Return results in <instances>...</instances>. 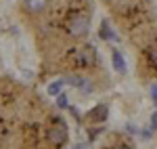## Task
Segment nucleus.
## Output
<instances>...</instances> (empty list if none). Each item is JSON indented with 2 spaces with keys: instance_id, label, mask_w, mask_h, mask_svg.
I'll return each mask as SVG.
<instances>
[{
  "instance_id": "obj_9",
  "label": "nucleus",
  "mask_w": 157,
  "mask_h": 149,
  "mask_svg": "<svg viewBox=\"0 0 157 149\" xmlns=\"http://www.w3.org/2000/svg\"><path fill=\"white\" fill-rule=\"evenodd\" d=\"M63 86H65L63 78H61V80H55V82H52V84L48 86V95H50V97H59L61 90H63Z\"/></svg>"
},
{
  "instance_id": "obj_8",
  "label": "nucleus",
  "mask_w": 157,
  "mask_h": 149,
  "mask_svg": "<svg viewBox=\"0 0 157 149\" xmlns=\"http://www.w3.org/2000/svg\"><path fill=\"white\" fill-rule=\"evenodd\" d=\"M63 82L65 84H69V86H75V88H82V90H90V82L82 78V76H67V78H63Z\"/></svg>"
},
{
  "instance_id": "obj_12",
  "label": "nucleus",
  "mask_w": 157,
  "mask_h": 149,
  "mask_svg": "<svg viewBox=\"0 0 157 149\" xmlns=\"http://www.w3.org/2000/svg\"><path fill=\"white\" fill-rule=\"evenodd\" d=\"M67 109L71 112V116L75 118V120H78V122H82V118H84V116H82V112H80L78 107H67Z\"/></svg>"
},
{
  "instance_id": "obj_14",
  "label": "nucleus",
  "mask_w": 157,
  "mask_h": 149,
  "mask_svg": "<svg viewBox=\"0 0 157 149\" xmlns=\"http://www.w3.org/2000/svg\"><path fill=\"white\" fill-rule=\"evenodd\" d=\"M151 130H157V112H153L151 116Z\"/></svg>"
},
{
  "instance_id": "obj_3",
  "label": "nucleus",
  "mask_w": 157,
  "mask_h": 149,
  "mask_svg": "<svg viewBox=\"0 0 157 149\" xmlns=\"http://www.w3.org/2000/svg\"><path fill=\"white\" fill-rule=\"evenodd\" d=\"M94 59H97V53H94V49H92L90 44L80 46L78 53H75V61H78V65H82V67H90V65H94Z\"/></svg>"
},
{
  "instance_id": "obj_6",
  "label": "nucleus",
  "mask_w": 157,
  "mask_h": 149,
  "mask_svg": "<svg viewBox=\"0 0 157 149\" xmlns=\"http://www.w3.org/2000/svg\"><path fill=\"white\" fill-rule=\"evenodd\" d=\"M98 36H101V40H105V42H117V40H120V38H117V34L109 27V21H107V19H103V21H101Z\"/></svg>"
},
{
  "instance_id": "obj_15",
  "label": "nucleus",
  "mask_w": 157,
  "mask_h": 149,
  "mask_svg": "<svg viewBox=\"0 0 157 149\" xmlns=\"http://www.w3.org/2000/svg\"><path fill=\"white\" fill-rule=\"evenodd\" d=\"M151 99H153V101L157 103V84H155L153 88H151Z\"/></svg>"
},
{
  "instance_id": "obj_11",
  "label": "nucleus",
  "mask_w": 157,
  "mask_h": 149,
  "mask_svg": "<svg viewBox=\"0 0 157 149\" xmlns=\"http://www.w3.org/2000/svg\"><path fill=\"white\" fill-rule=\"evenodd\" d=\"M88 130H90V132H88V135H90V141H94V139H97L105 128H101V126H92V128H88Z\"/></svg>"
},
{
  "instance_id": "obj_17",
  "label": "nucleus",
  "mask_w": 157,
  "mask_h": 149,
  "mask_svg": "<svg viewBox=\"0 0 157 149\" xmlns=\"http://www.w3.org/2000/svg\"><path fill=\"white\" fill-rule=\"evenodd\" d=\"M73 149H88V145H86V143H80V145H75Z\"/></svg>"
},
{
  "instance_id": "obj_7",
  "label": "nucleus",
  "mask_w": 157,
  "mask_h": 149,
  "mask_svg": "<svg viewBox=\"0 0 157 149\" xmlns=\"http://www.w3.org/2000/svg\"><path fill=\"white\" fill-rule=\"evenodd\" d=\"M23 6H25V11H29L32 15H38V13H44V11H46L48 0H25Z\"/></svg>"
},
{
  "instance_id": "obj_10",
  "label": "nucleus",
  "mask_w": 157,
  "mask_h": 149,
  "mask_svg": "<svg viewBox=\"0 0 157 149\" xmlns=\"http://www.w3.org/2000/svg\"><path fill=\"white\" fill-rule=\"evenodd\" d=\"M57 107H61V109H67L69 107V99H67L65 92H61L59 97H57Z\"/></svg>"
},
{
  "instance_id": "obj_2",
  "label": "nucleus",
  "mask_w": 157,
  "mask_h": 149,
  "mask_svg": "<svg viewBox=\"0 0 157 149\" xmlns=\"http://www.w3.org/2000/svg\"><path fill=\"white\" fill-rule=\"evenodd\" d=\"M67 29H69V36H73V38L88 36V32H90V17L78 13L71 21H69V27H67Z\"/></svg>"
},
{
  "instance_id": "obj_1",
  "label": "nucleus",
  "mask_w": 157,
  "mask_h": 149,
  "mask_svg": "<svg viewBox=\"0 0 157 149\" xmlns=\"http://www.w3.org/2000/svg\"><path fill=\"white\" fill-rule=\"evenodd\" d=\"M52 122L55 124L46 130V141L50 145H55V147H61V145L67 143V126H65V122L61 118H55Z\"/></svg>"
},
{
  "instance_id": "obj_5",
  "label": "nucleus",
  "mask_w": 157,
  "mask_h": 149,
  "mask_svg": "<svg viewBox=\"0 0 157 149\" xmlns=\"http://www.w3.org/2000/svg\"><path fill=\"white\" fill-rule=\"evenodd\" d=\"M111 63H113V69L117 72V74H126L128 72V67H126V59H124V55H121L117 49L111 50Z\"/></svg>"
},
{
  "instance_id": "obj_16",
  "label": "nucleus",
  "mask_w": 157,
  "mask_h": 149,
  "mask_svg": "<svg viewBox=\"0 0 157 149\" xmlns=\"http://www.w3.org/2000/svg\"><path fill=\"white\" fill-rule=\"evenodd\" d=\"M128 132H130V135H136V132H138V130H136V128H134V126L130 124V126H128Z\"/></svg>"
},
{
  "instance_id": "obj_4",
  "label": "nucleus",
  "mask_w": 157,
  "mask_h": 149,
  "mask_svg": "<svg viewBox=\"0 0 157 149\" xmlns=\"http://www.w3.org/2000/svg\"><path fill=\"white\" fill-rule=\"evenodd\" d=\"M109 116V105H105V103H98L97 107H92L90 112L86 113V118L92 122V124H97V122H105Z\"/></svg>"
},
{
  "instance_id": "obj_13",
  "label": "nucleus",
  "mask_w": 157,
  "mask_h": 149,
  "mask_svg": "<svg viewBox=\"0 0 157 149\" xmlns=\"http://www.w3.org/2000/svg\"><path fill=\"white\" fill-rule=\"evenodd\" d=\"M138 135H140V137L145 139V141H149V139L153 137V132H151V130H149V128H143V130H140V132H138Z\"/></svg>"
},
{
  "instance_id": "obj_18",
  "label": "nucleus",
  "mask_w": 157,
  "mask_h": 149,
  "mask_svg": "<svg viewBox=\"0 0 157 149\" xmlns=\"http://www.w3.org/2000/svg\"><path fill=\"white\" fill-rule=\"evenodd\" d=\"M117 149H132V145H121V147H117Z\"/></svg>"
}]
</instances>
